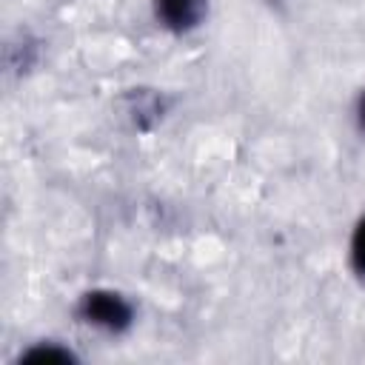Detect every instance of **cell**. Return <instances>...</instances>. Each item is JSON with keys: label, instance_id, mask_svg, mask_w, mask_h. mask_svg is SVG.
<instances>
[{"label": "cell", "instance_id": "7a4b0ae2", "mask_svg": "<svg viewBox=\"0 0 365 365\" xmlns=\"http://www.w3.org/2000/svg\"><path fill=\"white\" fill-rule=\"evenodd\" d=\"M157 14L171 29H191L205 14V0H157Z\"/></svg>", "mask_w": 365, "mask_h": 365}, {"label": "cell", "instance_id": "277c9868", "mask_svg": "<svg viewBox=\"0 0 365 365\" xmlns=\"http://www.w3.org/2000/svg\"><path fill=\"white\" fill-rule=\"evenodd\" d=\"M359 117H362V125H365V97H362V103H359Z\"/></svg>", "mask_w": 365, "mask_h": 365}, {"label": "cell", "instance_id": "3957f363", "mask_svg": "<svg viewBox=\"0 0 365 365\" xmlns=\"http://www.w3.org/2000/svg\"><path fill=\"white\" fill-rule=\"evenodd\" d=\"M351 257H354V265H356V271H362V274H365V220H362V222L356 225V231H354Z\"/></svg>", "mask_w": 365, "mask_h": 365}, {"label": "cell", "instance_id": "6da1fadb", "mask_svg": "<svg viewBox=\"0 0 365 365\" xmlns=\"http://www.w3.org/2000/svg\"><path fill=\"white\" fill-rule=\"evenodd\" d=\"M88 322L103 325V328H123L128 322V305L117 294H88L83 305Z\"/></svg>", "mask_w": 365, "mask_h": 365}]
</instances>
